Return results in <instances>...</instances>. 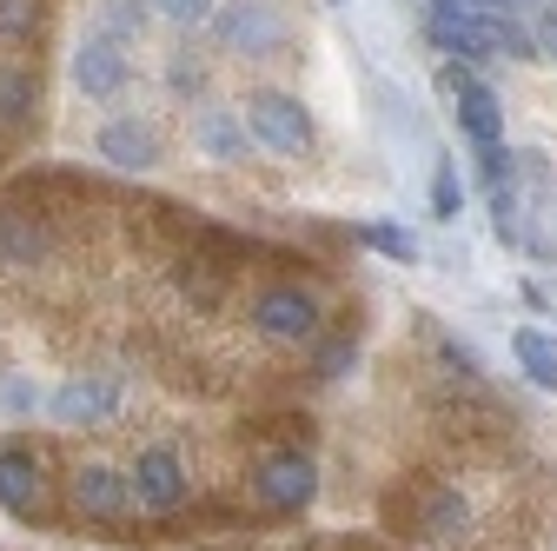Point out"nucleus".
Listing matches in <instances>:
<instances>
[{
    "mask_svg": "<svg viewBox=\"0 0 557 551\" xmlns=\"http://www.w3.org/2000/svg\"><path fill=\"white\" fill-rule=\"evenodd\" d=\"M40 34V0H0V40H34Z\"/></svg>",
    "mask_w": 557,
    "mask_h": 551,
    "instance_id": "5701e85b",
    "label": "nucleus"
},
{
    "mask_svg": "<svg viewBox=\"0 0 557 551\" xmlns=\"http://www.w3.org/2000/svg\"><path fill=\"white\" fill-rule=\"evenodd\" d=\"M66 492H74V512L94 518V525H113L133 512V492H126V472L113 465H81L74 478H66Z\"/></svg>",
    "mask_w": 557,
    "mask_h": 551,
    "instance_id": "ddd939ff",
    "label": "nucleus"
},
{
    "mask_svg": "<svg viewBox=\"0 0 557 551\" xmlns=\"http://www.w3.org/2000/svg\"><path fill=\"white\" fill-rule=\"evenodd\" d=\"M213 34L239 60H272L278 47H286L293 27H286V14H278V8H265V0H233V8L213 14Z\"/></svg>",
    "mask_w": 557,
    "mask_h": 551,
    "instance_id": "20e7f679",
    "label": "nucleus"
},
{
    "mask_svg": "<svg viewBox=\"0 0 557 551\" xmlns=\"http://www.w3.org/2000/svg\"><path fill=\"white\" fill-rule=\"evenodd\" d=\"M531 40H537V60H557V8H544L531 21Z\"/></svg>",
    "mask_w": 557,
    "mask_h": 551,
    "instance_id": "cd10ccee",
    "label": "nucleus"
},
{
    "mask_svg": "<svg viewBox=\"0 0 557 551\" xmlns=\"http://www.w3.org/2000/svg\"><path fill=\"white\" fill-rule=\"evenodd\" d=\"M100 34H113V40H133L139 27H147V0H100Z\"/></svg>",
    "mask_w": 557,
    "mask_h": 551,
    "instance_id": "4be33fe9",
    "label": "nucleus"
},
{
    "mask_svg": "<svg viewBox=\"0 0 557 551\" xmlns=\"http://www.w3.org/2000/svg\"><path fill=\"white\" fill-rule=\"evenodd\" d=\"M0 412L8 419H27V412H40V385L27 372H8V385H0Z\"/></svg>",
    "mask_w": 557,
    "mask_h": 551,
    "instance_id": "393cba45",
    "label": "nucleus"
},
{
    "mask_svg": "<svg viewBox=\"0 0 557 551\" xmlns=\"http://www.w3.org/2000/svg\"><path fill=\"white\" fill-rule=\"evenodd\" d=\"M40 107V81L27 66H0V126H27Z\"/></svg>",
    "mask_w": 557,
    "mask_h": 551,
    "instance_id": "dca6fc26",
    "label": "nucleus"
},
{
    "mask_svg": "<svg viewBox=\"0 0 557 551\" xmlns=\"http://www.w3.org/2000/svg\"><path fill=\"white\" fill-rule=\"evenodd\" d=\"M193 154L213 160V167H239V160H252V133L233 107H199L193 113Z\"/></svg>",
    "mask_w": 557,
    "mask_h": 551,
    "instance_id": "f8f14e48",
    "label": "nucleus"
},
{
    "mask_svg": "<svg viewBox=\"0 0 557 551\" xmlns=\"http://www.w3.org/2000/svg\"><path fill=\"white\" fill-rule=\"evenodd\" d=\"M126 492H133L139 512H180L186 492H193L186 458H180L173 445H147V452L133 458V472H126Z\"/></svg>",
    "mask_w": 557,
    "mask_h": 551,
    "instance_id": "423d86ee",
    "label": "nucleus"
},
{
    "mask_svg": "<svg viewBox=\"0 0 557 551\" xmlns=\"http://www.w3.org/2000/svg\"><path fill=\"white\" fill-rule=\"evenodd\" d=\"M359 240H366L372 253L398 259V266H411L418 253H425V246H418V233H405V226H392V220H366V226H359Z\"/></svg>",
    "mask_w": 557,
    "mask_h": 551,
    "instance_id": "aec40b11",
    "label": "nucleus"
},
{
    "mask_svg": "<svg viewBox=\"0 0 557 551\" xmlns=\"http://www.w3.org/2000/svg\"><path fill=\"white\" fill-rule=\"evenodd\" d=\"M425 14H492V21H537L544 0H425Z\"/></svg>",
    "mask_w": 557,
    "mask_h": 551,
    "instance_id": "f3484780",
    "label": "nucleus"
},
{
    "mask_svg": "<svg viewBox=\"0 0 557 551\" xmlns=\"http://www.w3.org/2000/svg\"><path fill=\"white\" fill-rule=\"evenodd\" d=\"M352 359H359V339H345V332H338V339H319V346H312V372H319V379H338Z\"/></svg>",
    "mask_w": 557,
    "mask_h": 551,
    "instance_id": "b1692460",
    "label": "nucleus"
},
{
    "mask_svg": "<svg viewBox=\"0 0 557 551\" xmlns=\"http://www.w3.org/2000/svg\"><path fill=\"white\" fill-rule=\"evenodd\" d=\"M0 512L21 518V525H40V518L53 512L47 465H40L27 445H0Z\"/></svg>",
    "mask_w": 557,
    "mask_h": 551,
    "instance_id": "0eeeda50",
    "label": "nucleus"
},
{
    "mask_svg": "<svg viewBox=\"0 0 557 551\" xmlns=\"http://www.w3.org/2000/svg\"><path fill=\"white\" fill-rule=\"evenodd\" d=\"M432 27V47H445V53H458L465 66H478V60H537V40H531V27L524 21H492V14H432L425 21Z\"/></svg>",
    "mask_w": 557,
    "mask_h": 551,
    "instance_id": "f257e3e1",
    "label": "nucleus"
},
{
    "mask_svg": "<svg viewBox=\"0 0 557 551\" xmlns=\"http://www.w3.org/2000/svg\"><path fill=\"white\" fill-rule=\"evenodd\" d=\"M252 492H259L265 512L293 518V512H306L312 492H319V465H312L306 452H272V458L252 465Z\"/></svg>",
    "mask_w": 557,
    "mask_h": 551,
    "instance_id": "39448f33",
    "label": "nucleus"
},
{
    "mask_svg": "<svg viewBox=\"0 0 557 551\" xmlns=\"http://www.w3.org/2000/svg\"><path fill=\"white\" fill-rule=\"evenodd\" d=\"M166 87H173V94H199V87H206V66H199L193 53H173V66H166Z\"/></svg>",
    "mask_w": 557,
    "mask_h": 551,
    "instance_id": "bb28decb",
    "label": "nucleus"
},
{
    "mask_svg": "<svg viewBox=\"0 0 557 551\" xmlns=\"http://www.w3.org/2000/svg\"><path fill=\"white\" fill-rule=\"evenodd\" d=\"M120 405V385L100 379V372H74V379H60L47 412H53V426H100L107 412Z\"/></svg>",
    "mask_w": 557,
    "mask_h": 551,
    "instance_id": "9b49d317",
    "label": "nucleus"
},
{
    "mask_svg": "<svg viewBox=\"0 0 557 551\" xmlns=\"http://www.w3.org/2000/svg\"><path fill=\"white\" fill-rule=\"evenodd\" d=\"M511 359H518V372H524L531 385L557 392V332H544V326H518V332H511Z\"/></svg>",
    "mask_w": 557,
    "mask_h": 551,
    "instance_id": "2eb2a0df",
    "label": "nucleus"
},
{
    "mask_svg": "<svg viewBox=\"0 0 557 551\" xmlns=\"http://www.w3.org/2000/svg\"><path fill=\"white\" fill-rule=\"evenodd\" d=\"M94 154H100L107 167H120V173H153V167L166 160L160 133H153L147 120H133V113H120V120H107V126L94 133Z\"/></svg>",
    "mask_w": 557,
    "mask_h": 551,
    "instance_id": "9d476101",
    "label": "nucleus"
},
{
    "mask_svg": "<svg viewBox=\"0 0 557 551\" xmlns=\"http://www.w3.org/2000/svg\"><path fill=\"white\" fill-rule=\"evenodd\" d=\"M319 299L306 293V286H265L259 299H252V326L265 332V339H278V346H312L319 339Z\"/></svg>",
    "mask_w": 557,
    "mask_h": 551,
    "instance_id": "6e6552de",
    "label": "nucleus"
},
{
    "mask_svg": "<svg viewBox=\"0 0 557 551\" xmlns=\"http://www.w3.org/2000/svg\"><path fill=\"white\" fill-rule=\"evenodd\" d=\"M147 14H160L166 27H213V14H220V0H147Z\"/></svg>",
    "mask_w": 557,
    "mask_h": 551,
    "instance_id": "412c9836",
    "label": "nucleus"
},
{
    "mask_svg": "<svg viewBox=\"0 0 557 551\" xmlns=\"http://www.w3.org/2000/svg\"><path fill=\"white\" fill-rule=\"evenodd\" d=\"M74 87H81L87 100H120V94L133 87V53H126V40L87 34V40L74 47Z\"/></svg>",
    "mask_w": 557,
    "mask_h": 551,
    "instance_id": "1a4fd4ad",
    "label": "nucleus"
},
{
    "mask_svg": "<svg viewBox=\"0 0 557 551\" xmlns=\"http://www.w3.org/2000/svg\"><path fill=\"white\" fill-rule=\"evenodd\" d=\"M438 81H445V100H451V120H458L465 140H471V147H505V107H498V87L478 81L465 60H451Z\"/></svg>",
    "mask_w": 557,
    "mask_h": 551,
    "instance_id": "7ed1b4c3",
    "label": "nucleus"
},
{
    "mask_svg": "<svg viewBox=\"0 0 557 551\" xmlns=\"http://www.w3.org/2000/svg\"><path fill=\"white\" fill-rule=\"evenodd\" d=\"M53 253V226L34 220V213H0V266L21 272V266H40Z\"/></svg>",
    "mask_w": 557,
    "mask_h": 551,
    "instance_id": "4468645a",
    "label": "nucleus"
},
{
    "mask_svg": "<svg viewBox=\"0 0 557 551\" xmlns=\"http://www.w3.org/2000/svg\"><path fill=\"white\" fill-rule=\"evenodd\" d=\"M458 213H465V180H458V160L438 154V167H432V220L458 226Z\"/></svg>",
    "mask_w": 557,
    "mask_h": 551,
    "instance_id": "6ab92c4d",
    "label": "nucleus"
},
{
    "mask_svg": "<svg viewBox=\"0 0 557 551\" xmlns=\"http://www.w3.org/2000/svg\"><path fill=\"white\" fill-rule=\"evenodd\" d=\"M465 525H471V505H465L451 486L432 492V499H425V518H418V531H425V538H458Z\"/></svg>",
    "mask_w": 557,
    "mask_h": 551,
    "instance_id": "a211bd4d",
    "label": "nucleus"
},
{
    "mask_svg": "<svg viewBox=\"0 0 557 551\" xmlns=\"http://www.w3.org/2000/svg\"><path fill=\"white\" fill-rule=\"evenodd\" d=\"M332 8H345V0H332Z\"/></svg>",
    "mask_w": 557,
    "mask_h": 551,
    "instance_id": "c85d7f7f",
    "label": "nucleus"
},
{
    "mask_svg": "<svg viewBox=\"0 0 557 551\" xmlns=\"http://www.w3.org/2000/svg\"><path fill=\"white\" fill-rule=\"evenodd\" d=\"M239 120H246V133H252V147L286 154V160L312 154V140H319V126H312L306 100H299V94H278V87L246 94V113H239Z\"/></svg>",
    "mask_w": 557,
    "mask_h": 551,
    "instance_id": "f03ea898",
    "label": "nucleus"
},
{
    "mask_svg": "<svg viewBox=\"0 0 557 551\" xmlns=\"http://www.w3.org/2000/svg\"><path fill=\"white\" fill-rule=\"evenodd\" d=\"M438 359H445V366H451L458 379H478V372H484V359H478V353L465 346V339H451V332L438 339Z\"/></svg>",
    "mask_w": 557,
    "mask_h": 551,
    "instance_id": "a878e982",
    "label": "nucleus"
}]
</instances>
